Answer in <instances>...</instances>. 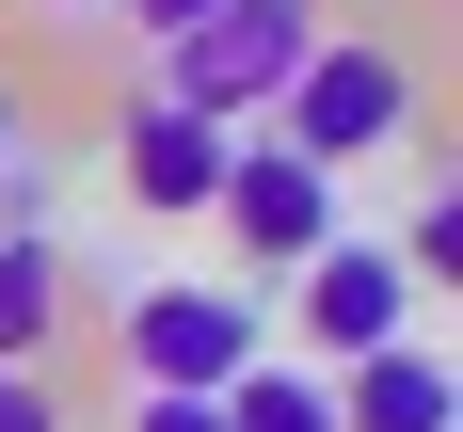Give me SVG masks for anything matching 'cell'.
<instances>
[{"label": "cell", "mask_w": 463, "mask_h": 432, "mask_svg": "<svg viewBox=\"0 0 463 432\" xmlns=\"http://www.w3.org/2000/svg\"><path fill=\"white\" fill-rule=\"evenodd\" d=\"M48 336H64V240L0 225V369H48Z\"/></svg>", "instance_id": "ba28073f"}, {"label": "cell", "mask_w": 463, "mask_h": 432, "mask_svg": "<svg viewBox=\"0 0 463 432\" xmlns=\"http://www.w3.org/2000/svg\"><path fill=\"white\" fill-rule=\"evenodd\" d=\"M208 225H224L256 273H304V256L335 240V177H320V160H288V144H240L224 192H208Z\"/></svg>", "instance_id": "5b68a950"}, {"label": "cell", "mask_w": 463, "mask_h": 432, "mask_svg": "<svg viewBox=\"0 0 463 432\" xmlns=\"http://www.w3.org/2000/svg\"><path fill=\"white\" fill-rule=\"evenodd\" d=\"M16 129H33V112H16V81H0V177H16V160H33V144H16Z\"/></svg>", "instance_id": "5bb4252c"}, {"label": "cell", "mask_w": 463, "mask_h": 432, "mask_svg": "<svg viewBox=\"0 0 463 432\" xmlns=\"http://www.w3.org/2000/svg\"><path fill=\"white\" fill-rule=\"evenodd\" d=\"M383 256H400L416 288H463V177H431V192H416V225L383 240Z\"/></svg>", "instance_id": "30bf717a"}, {"label": "cell", "mask_w": 463, "mask_h": 432, "mask_svg": "<svg viewBox=\"0 0 463 432\" xmlns=\"http://www.w3.org/2000/svg\"><path fill=\"white\" fill-rule=\"evenodd\" d=\"M128 432H224V400H176V384H144V400H128Z\"/></svg>", "instance_id": "8fae6325"}, {"label": "cell", "mask_w": 463, "mask_h": 432, "mask_svg": "<svg viewBox=\"0 0 463 432\" xmlns=\"http://www.w3.org/2000/svg\"><path fill=\"white\" fill-rule=\"evenodd\" d=\"M256 352H272L256 288H144V304H128V369H144V384H176V400H224Z\"/></svg>", "instance_id": "3957f363"}, {"label": "cell", "mask_w": 463, "mask_h": 432, "mask_svg": "<svg viewBox=\"0 0 463 432\" xmlns=\"http://www.w3.org/2000/svg\"><path fill=\"white\" fill-rule=\"evenodd\" d=\"M320 384H335V432H463V384L431 336H383V352H352Z\"/></svg>", "instance_id": "52a82bcc"}, {"label": "cell", "mask_w": 463, "mask_h": 432, "mask_svg": "<svg viewBox=\"0 0 463 432\" xmlns=\"http://www.w3.org/2000/svg\"><path fill=\"white\" fill-rule=\"evenodd\" d=\"M224 432H335V384H320V369H272V352H256V369L224 384Z\"/></svg>", "instance_id": "9c48e42d"}, {"label": "cell", "mask_w": 463, "mask_h": 432, "mask_svg": "<svg viewBox=\"0 0 463 432\" xmlns=\"http://www.w3.org/2000/svg\"><path fill=\"white\" fill-rule=\"evenodd\" d=\"M112 16H144V33L176 48V33H192V16H208V0H112Z\"/></svg>", "instance_id": "4fadbf2b"}, {"label": "cell", "mask_w": 463, "mask_h": 432, "mask_svg": "<svg viewBox=\"0 0 463 432\" xmlns=\"http://www.w3.org/2000/svg\"><path fill=\"white\" fill-rule=\"evenodd\" d=\"M288 304H304V369H352V352H383V336H416V273H400L383 240H352V225L288 273Z\"/></svg>", "instance_id": "277c9868"}, {"label": "cell", "mask_w": 463, "mask_h": 432, "mask_svg": "<svg viewBox=\"0 0 463 432\" xmlns=\"http://www.w3.org/2000/svg\"><path fill=\"white\" fill-rule=\"evenodd\" d=\"M224 160H240V129H192V112H160V96H128V112H112V192H128L144 225H208Z\"/></svg>", "instance_id": "8992f818"}, {"label": "cell", "mask_w": 463, "mask_h": 432, "mask_svg": "<svg viewBox=\"0 0 463 432\" xmlns=\"http://www.w3.org/2000/svg\"><path fill=\"white\" fill-rule=\"evenodd\" d=\"M320 48V0H208L176 48H160V112H192V129H240V112H272L288 96V64Z\"/></svg>", "instance_id": "7a4b0ae2"}, {"label": "cell", "mask_w": 463, "mask_h": 432, "mask_svg": "<svg viewBox=\"0 0 463 432\" xmlns=\"http://www.w3.org/2000/svg\"><path fill=\"white\" fill-rule=\"evenodd\" d=\"M48 16H64V33H80V16H112V0H48Z\"/></svg>", "instance_id": "9a60e30c"}, {"label": "cell", "mask_w": 463, "mask_h": 432, "mask_svg": "<svg viewBox=\"0 0 463 432\" xmlns=\"http://www.w3.org/2000/svg\"><path fill=\"white\" fill-rule=\"evenodd\" d=\"M272 144H288V160H320V177H352V160H383V144H416V48L320 33L304 64H288V96H272Z\"/></svg>", "instance_id": "6da1fadb"}, {"label": "cell", "mask_w": 463, "mask_h": 432, "mask_svg": "<svg viewBox=\"0 0 463 432\" xmlns=\"http://www.w3.org/2000/svg\"><path fill=\"white\" fill-rule=\"evenodd\" d=\"M0 432H64V400H48V369H0Z\"/></svg>", "instance_id": "7c38bea8"}]
</instances>
